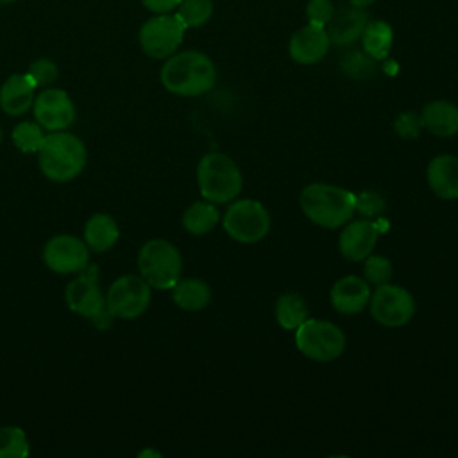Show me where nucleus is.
I'll return each instance as SVG.
<instances>
[{"label":"nucleus","instance_id":"nucleus-1","mask_svg":"<svg viewBox=\"0 0 458 458\" xmlns=\"http://www.w3.org/2000/svg\"><path fill=\"white\" fill-rule=\"evenodd\" d=\"M159 79L165 89L174 95L197 97L215 86L216 70L206 54L184 50L166 57Z\"/></svg>","mask_w":458,"mask_h":458},{"label":"nucleus","instance_id":"nucleus-2","mask_svg":"<svg viewBox=\"0 0 458 458\" xmlns=\"http://www.w3.org/2000/svg\"><path fill=\"white\" fill-rule=\"evenodd\" d=\"M299 204L308 220L326 229L345 225L356 213V195L326 182L308 184L301 191Z\"/></svg>","mask_w":458,"mask_h":458},{"label":"nucleus","instance_id":"nucleus-3","mask_svg":"<svg viewBox=\"0 0 458 458\" xmlns=\"http://www.w3.org/2000/svg\"><path fill=\"white\" fill-rule=\"evenodd\" d=\"M88 150L82 140L66 131H54L45 136L38 150V165L43 175L54 182L75 179L86 166Z\"/></svg>","mask_w":458,"mask_h":458},{"label":"nucleus","instance_id":"nucleus-4","mask_svg":"<svg viewBox=\"0 0 458 458\" xmlns=\"http://www.w3.org/2000/svg\"><path fill=\"white\" fill-rule=\"evenodd\" d=\"M197 182L200 195L213 204L234 200L242 191V172L236 163L224 152L202 156L197 166Z\"/></svg>","mask_w":458,"mask_h":458},{"label":"nucleus","instance_id":"nucleus-5","mask_svg":"<svg viewBox=\"0 0 458 458\" xmlns=\"http://www.w3.org/2000/svg\"><path fill=\"white\" fill-rule=\"evenodd\" d=\"M138 270L152 288L172 290L182 272L181 252L168 240L152 238L138 252Z\"/></svg>","mask_w":458,"mask_h":458},{"label":"nucleus","instance_id":"nucleus-6","mask_svg":"<svg viewBox=\"0 0 458 458\" xmlns=\"http://www.w3.org/2000/svg\"><path fill=\"white\" fill-rule=\"evenodd\" d=\"M297 349L313 361H333L345 349V335L338 326L327 320L306 318L295 329Z\"/></svg>","mask_w":458,"mask_h":458},{"label":"nucleus","instance_id":"nucleus-7","mask_svg":"<svg viewBox=\"0 0 458 458\" xmlns=\"http://www.w3.org/2000/svg\"><path fill=\"white\" fill-rule=\"evenodd\" d=\"M222 224L234 242L256 243L268 234L270 215L259 200L240 199L227 208Z\"/></svg>","mask_w":458,"mask_h":458},{"label":"nucleus","instance_id":"nucleus-8","mask_svg":"<svg viewBox=\"0 0 458 458\" xmlns=\"http://www.w3.org/2000/svg\"><path fill=\"white\" fill-rule=\"evenodd\" d=\"M150 284L136 274L120 276L106 292V306L114 318L132 320L143 315L150 304Z\"/></svg>","mask_w":458,"mask_h":458},{"label":"nucleus","instance_id":"nucleus-9","mask_svg":"<svg viewBox=\"0 0 458 458\" xmlns=\"http://www.w3.org/2000/svg\"><path fill=\"white\" fill-rule=\"evenodd\" d=\"M184 30L186 27L175 14H156L141 25L138 41L148 57L166 59L177 52L182 43Z\"/></svg>","mask_w":458,"mask_h":458},{"label":"nucleus","instance_id":"nucleus-10","mask_svg":"<svg viewBox=\"0 0 458 458\" xmlns=\"http://www.w3.org/2000/svg\"><path fill=\"white\" fill-rule=\"evenodd\" d=\"M370 313L376 322L385 327H401L408 324L415 313V301L411 293L392 283L379 284L370 293Z\"/></svg>","mask_w":458,"mask_h":458},{"label":"nucleus","instance_id":"nucleus-11","mask_svg":"<svg viewBox=\"0 0 458 458\" xmlns=\"http://www.w3.org/2000/svg\"><path fill=\"white\" fill-rule=\"evenodd\" d=\"M66 306L84 317L93 318L102 310H106V293L98 284V267L88 263L84 270L79 272L75 279H72L64 290Z\"/></svg>","mask_w":458,"mask_h":458},{"label":"nucleus","instance_id":"nucleus-12","mask_svg":"<svg viewBox=\"0 0 458 458\" xmlns=\"http://www.w3.org/2000/svg\"><path fill=\"white\" fill-rule=\"evenodd\" d=\"M45 265L57 274H79L89 263V247L72 234L52 236L43 247Z\"/></svg>","mask_w":458,"mask_h":458},{"label":"nucleus","instance_id":"nucleus-13","mask_svg":"<svg viewBox=\"0 0 458 458\" xmlns=\"http://www.w3.org/2000/svg\"><path fill=\"white\" fill-rule=\"evenodd\" d=\"M32 111L36 122L48 132L66 131L75 122V106L70 95L59 88H45L38 93Z\"/></svg>","mask_w":458,"mask_h":458},{"label":"nucleus","instance_id":"nucleus-14","mask_svg":"<svg viewBox=\"0 0 458 458\" xmlns=\"http://www.w3.org/2000/svg\"><path fill=\"white\" fill-rule=\"evenodd\" d=\"M377 236H379V227L372 218H360L354 222L349 220L344 231L340 233L338 249L345 259L361 261L376 247Z\"/></svg>","mask_w":458,"mask_h":458},{"label":"nucleus","instance_id":"nucleus-15","mask_svg":"<svg viewBox=\"0 0 458 458\" xmlns=\"http://www.w3.org/2000/svg\"><path fill=\"white\" fill-rule=\"evenodd\" d=\"M331 47L326 27L304 25L292 34L288 41V54L299 64H315L322 61Z\"/></svg>","mask_w":458,"mask_h":458},{"label":"nucleus","instance_id":"nucleus-16","mask_svg":"<svg viewBox=\"0 0 458 458\" xmlns=\"http://www.w3.org/2000/svg\"><path fill=\"white\" fill-rule=\"evenodd\" d=\"M367 23L369 16L365 9L347 4L335 9L331 20L326 25V32L329 36L331 45L345 47L361 38V32Z\"/></svg>","mask_w":458,"mask_h":458},{"label":"nucleus","instance_id":"nucleus-17","mask_svg":"<svg viewBox=\"0 0 458 458\" xmlns=\"http://www.w3.org/2000/svg\"><path fill=\"white\" fill-rule=\"evenodd\" d=\"M329 299H331V306L336 311L344 315H354L363 311L365 306L369 304L370 288L363 277L345 276L333 284Z\"/></svg>","mask_w":458,"mask_h":458},{"label":"nucleus","instance_id":"nucleus-18","mask_svg":"<svg viewBox=\"0 0 458 458\" xmlns=\"http://www.w3.org/2000/svg\"><path fill=\"white\" fill-rule=\"evenodd\" d=\"M36 98V84L27 73H14L0 86V107L9 116L25 114Z\"/></svg>","mask_w":458,"mask_h":458},{"label":"nucleus","instance_id":"nucleus-19","mask_svg":"<svg viewBox=\"0 0 458 458\" xmlns=\"http://www.w3.org/2000/svg\"><path fill=\"white\" fill-rule=\"evenodd\" d=\"M428 184L440 199H458V157L451 154L433 157L428 165Z\"/></svg>","mask_w":458,"mask_h":458},{"label":"nucleus","instance_id":"nucleus-20","mask_svg":"<svg viewBox=\"0 0 458 458\" xmlns=\"http://www.w3.org/2000/svg\"><path fill=\"white\" fill-rule=\"evenodd\" d=\"M120 238L116 220L107 213H95L84 224V242L93 252H106Z\"/></svg>","mask_w":458,"mask_h":458},{"label":"nucleus","instance_id":"nucleus-21","mask_svg":"<svg viewBox=\"0 0 458 458\" xmlns=\"http://www.w3.org/2000/svg\"><path fill=\"white\" fill-rule=\"evenodd\" d=\"M420 116L424 127L437 136L447 138L458 132V107L447 100L428 102Z\"/></svg>","mask_w":458,"mask_h":458},{"label":"nucleus","instance_id":"nucleus-22","mask_svg":"<svg viewBox=\"0 0 458 458\" xmlns=\"http://www.w3.org/2000/svg\"><path fill=\"white\" fill-rule=\"evenodd\" d=\"M174 302L186 311L204 310L211 301V290L206 281L197 277L179 279L172 288Z\"/></svg>","mask_w":458,"mask_h":458},{"label":"nucleus","instance_id":"nucleus-23","mask_svg":"<svg viewBox=\"0 0 458 458\" xmlns=\"http://www.w3.org/2000/svg\"><path fill=\"white\" fill-rule=\"evenodd\" d=\"M360 39L363 52L376 61H381L390 54L394 43V29L385 20H374L365 25Z\"/></svg>","mask_w":458,"mask_h":458},{"label":"nucleus","instance_id":"nucleus-24","mask_svg":"<svg viewBox=\"0 0 458 458\" xmlns=\"http://www.w3.org/2000/svg\"><path fill=\"white\" fill-rule=\"evenodd\" d=\"M220 220V213L209 200H197L182 215V225L190 234H206L209 233Z\"/></svg>","mask_w":458,"mask_h":458},{"label":"nucleus","instance_id":"nucleus-25","mask_svg":"<svg viewBox=\"0 0 458 458\" xmlns=\"http://www.w3.org/2000/svg\"><path fill=\"white\" fill-rule=\"evenodd\" d=\"M274 315H276L277 324L283 329L293 331V329H297L308 318V306H306L302 295L290 292V293L281 295L276 301Z\"/></svg>","mask_w":458,"mask_h":458},{"label":"nucleus","instance_id":"nucleus-26","mask_svg":"<svg viewBox=\"0 0 458 458\" xmlns=\"http://www.w3.org/2000/svg\"><path fill=\"white\" fill-rule=\"evenodd\" d=\"M29 453L30 444L20 426L0 428V458H25Z\"/></svg>","mask_w":458,"mask_h":458},{"label":"nucleus","instance_id":"nucleus-27","mask_svg":"<svg viewBox=\"0 0 458 458\" xmlns=\"http://www.w3.org/2000/svg\"><path fill=\"white\" fill-rule=\"evenodd\" d=\"M45 136L47 134L38 122H21L13 131V143L23 154H38Z\"/></svg>","mask_w":458,"mask_h":458},{"label":"nucleus","instance_id":"nucleus-28","mask_svg":"<svg viewBox=\"0 0 458 458\" xmlns=\"http://www.w3.org/2000/svg\"><path fill=\"white\" fill-rule=\"evenodd\" d=\"M213 14V2L211 0H181L175 9V16L182 21L186 29L200 27L209 21Z\"/></svg>","mask_w":458,"mask_h":458},{"label":"nucleus","instance_id":"nucleus-29","mask_svg":"<svg viewBox=\"0 0 458 458\" xmlns=\"http://www.w3.org/2000/svg\"><path fill=\"white\" fill-rule=\"evenodd\" d=\"M392 272H394V267L390 263L388 258L385 256H379V254H374V256H367L365 258V265H363V279L370 284H385V283H390L392 279Z\"/></svg>","mask_w":458,"mask_h":458},{"label":"nucleus","instance_id":"nucleus-30","mask_svg":"<svg viewBox=\"0 0 458 458\" xmlns=\"http://www.w3.org/2000/svg\"><path fill=\"white\" fill-rule=\"evenodd\" d=\"M27 75L32 79V82L36 84V88H39V86H50V84H54L55 79L59 77V70H57V64H55L52 59L41 57V59H36V61L29 66Z\"/></svg>","mask_w":458,"mask_h":458},{"label":"nucleus","instance_id":"nucleus-31","mask_svg":"<svg viewBox=\"0 0 458 458\" xmlns=\"http://www.w3.org/2000/svg\"><path fill=\"white\" fill-rule=\"evenodd\" d=\"M342 68L345 70L347 75H352L356 79H363L372 75L374 72V63L372 57H369L365 52H351L344 57L342 61Z\"/></svg>","mask_w":458,"mask_h":458},{"label":"nucleus","instance_id":"nucleus-32","mask_svg":"<svg viewBox=\"0 0 458 458\" xmlns=\"http://www.w3.org/2000/svg\"><path fill=\"white\" fill-rule=\"evenodd\" d=\"M424 123H422V116L415 111H404L401 113L395 120H394V129L395 132L404 138V140H411L417 138L422 131Z\"/></svg>","mask_w":458,"mask_h":458},{"label":"nucleus","instance_id":"nucleus-33","mask_svg":"<svg viewBox=\"0 0 458 458\" xmlns=\"http://www.w3.org/2000/svg\"><path fill=\"white\" fill-rule=\"evenodd\" d=\"M356 211L363 218H376L385 211V199L376 191H363L356 195Z\"/></svg>","mask_w":458,"mask_h":458},{"label":"nucleus","instance_id":"nucleus-34","mask_svg":"<svg viewBox=\"0 0 458 458\" xmlns=\"http://www.w3.org/2000/svg\"><path fill=\"white\" fill-rule=\"evenodd\" d=\"M335 5L331 0H310L306 4V18L308 23L317 27H326L335 13Z\"/></svg>","mask_w":458,"mask_h":458},{"label":"nucleus","instance_id":"nucleus-35","mask_svg":"<svg viewBox=\"0 0 458 458\" xmlns=\"http://www.w3.org/2000/svg\"><path fill=\"white\" fill-rule=\"evenodd\" d=\"M141 4L156 14H165V13H172L174 9H177L181 0H141Z\"/></svg>","mask_w":458,"mask_h":458},{"label":"nucleus","instance_id":"nucleus-36","mask_svg":"<svg viewBox=\"0 0 458 458\" xmlns=\"http://www.w3.org/2000/svg\"><path fill=\"white\" fill-rule=\"evenodd\" d=\"M349 4H351V5H356V7L365 9V7H369L370 4H374V0H349Z\"/></svg>","mask_w":458,"mask_h":458},{"label":"nucleus","instance_id":"nucleus-37","mask_svg":"<svg viewBox=\"0 0 458 458\" xmlns=\"http://www.w3.org/2000/svg\"><path fill=\"white\" fill-rule=\"evenodd\" d=\"M138 456H141V458H145V456H161V453L159 451H152V449H143V451H140L138 453Z\"/></svg>","mask_w":458,"mask_h":458},{"label":"nucleus","instance_id":"nucleus-38","mask_svg":"<svg viewBox=\"0 0 458 458\" xmlns=\"http://www.w3.org/2000/svg\"><path fill=\"white\" fill-rule=\"evenodd\" d=\"M11 2H14V0H0V4H11Z\"/></svg>","mask_w":458,"mask_h":458},{"label":"nucleus","instance_id":"nucleus-39","mask_svg":"<svg viewBox=\"0 0 458 458\" xmlns=\"http://www.w3.org/2000/svg\"><path fill=\"white\" fill-rule=\"evenodd\" d=\"M0 143H2V129H0Z\"/></svg>","mask_w":458,"mask_h":458}]
</instances>
